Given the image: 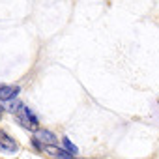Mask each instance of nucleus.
Returning <instances> with one entry per match:
<instances>
[{"mask_svg": "<svg viewBox=\"0 0 159 159\" xmlns=\"http://www.w3.org/2000/svg\"><path fill=\"white\" fill-rule=\"evenodd\" d=\"M38 139H39L43 144H47V146H54V144H58V137H56L52 131H49V129H41V131H38Z\"/></svg>", "mask_w": 159, "mask_h": 159, "instance_id": "obj_1", "label": "nucleus"}, {"mask_svg": "<svg viewBox=\"0 0 159 159\" xmlns=\"http://www.w3.org/2000/svg\"><path fill=\"white\" fill-rule=\"evenodd\" d=\"M19 94V86H0V101H10Z\"/></svg>", "mask_w": 159, "mask_h": 159, "instance_id": "obj_2", "label": "nucleus"}, {"mask_svg": "<svg viewBox=\"0 0 159 159\" xmlns=\"http://www.w3.org/2000/svg\"><path fill=\"white\" fill-rule=\"evenodd\" d=\"M62 144H64V148H66L67 153H71V155H77V153H79V148H77L67 137H62Z\"/></svg>", "mask_w": 159, "mask_h": 159, "instance_id": "obj_3", "label": "nucleus"}, {"mask_svg": "<svg viewBox=\"0 0 159 159\" xmlns=\"http://www.w3.org/2000/svg\"><path fill=\"white\" fill-rule=\"evenodd\" d=\"M10 101H11V99H10ZM21 107H23V105H21V101L13 99V101L10 103V107H8V111H10V112H15V114H17V111H19Z\"/></svg>", "mask_w": 159, "mask_h": 159, "instance_id": "obj_4", "label": "nucleus"}, {"mask_svg": "<svg viewBox=\"0 0 159 159\" xmlns=\"http://www.w3.org/2000/svg\"><path fill=\"white\" fill-rule=\"evenodd\" d=\"M32 146H34L36 150H43V146L39 144V140H38V139H32Z\"/></svg>", "mask_w": 159, "mask_h": 159, "instance_id": "obj_5", "label": "nucleus"}, {"mask_svg": "<svg viewBox=\"0 0 159 159\" xmlns=\"http://www.w3.org/2000/svg\"><path fill=\"white\" fill-rule=\"evenodd\" d=\"M2 112H4V107L0 105V120H2Z\"/></svg>", "mask_w": 159, "mask_h": 159, "instance_id": "obj_6", "label": "nucleus"}]
</instances>
